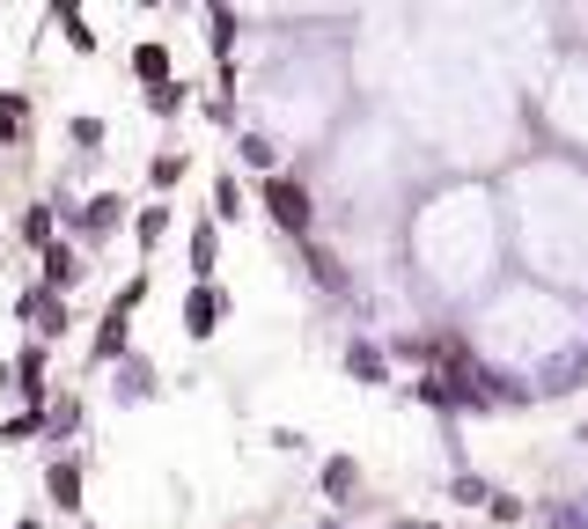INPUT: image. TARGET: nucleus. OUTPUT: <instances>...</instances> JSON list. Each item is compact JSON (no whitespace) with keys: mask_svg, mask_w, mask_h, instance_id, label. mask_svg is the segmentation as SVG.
<instances>
[{"mask_svg":"<svg viewBox=\"0 0 588 529\" xmlns=\"http://www.w3.org/2000/svg\"><path fill=\"white\" fill-rule=\"evenodd\" d=\"M353 479H361V471H353V457H331V463H324V493H331L339 507H346V493H353Z\"/></svg>","mask_w":588,"mask_h":529,"instance_id":"14","label":"nucleus"},{"mask_svg":"<svg viewBox=\"0 0 588 529\" xmlns=\"http://www.w3.org/2000/svg\"><path fill=\"white\" fill-rule=\"evenodd\" d=\"M23 243H37V250L52 243V206H45V199H37V206L23 214Z\"/></svg>","mask_w":588,"mask_h":529,"instance_id":"18","label":"nucleus"},{"mask_svg":"<svg viewBox=\"0 0 588 529\" xmlns=\"http://www.w3.org/2000/svg\"><path fill=\"white\" fill-rule=\"evenodd\" d=\"M346 375H361V383H383V353H375V346H346Z\"/></svg>","mask_w":588,"mask_h":529,"instance_id":"15","label":"nucleus"},{"mask_svg":"<svg viewBox=\"0 0 588 529\" xmlns=\"http://www.w3.org/2000/svg\"><path fill=\"white\" fill-rule=\"evenodd\" d=\"M184 147H155V155H147V184H155V192H177V184H184Z\"/></svg>","mask_w":588,"mask_h":529,"instance_id":"7","label":"nucleus"},{"mask_svg":"<svg viewBox=\"0 0 588 529\" xmlns=\"http://www.w3.org/2000/svg\"><path fill=\"white\" fill-rule=\"evenodd\" d=\"M214 264H220V236L214 228H192V272L199 280H214Z\"/></svg>","mask_w":588,"mask_h":529,"instance_id":"13","label":"nucleus"},{"mask_svg":"<svg viewBox=\"0 0 588 529\" xmlns=\"http://www.w3.org/2000/svg\"><path fill=\"white\" fill-rule=\"evenodd\" d=\"M30 434H37V412H23V419H8V427H0V441H30Z\"/></svg>","mask_w":588,"mask_h":529,"instance_id":"19","label":"nucleus"},{"mask_svg":"<svg viewBox=\"0 0 588 529\" xmlns=\"http://www.w3.org/2000/svg\"><path fill=\"white\" fill-rule=\"evenodd\" d=\"M67 221H74V228H81L89 243H103L111 228H125V199H118V192H97L89 206H81V214H67Z\"/></svg>","mask_w":588,"mask_h":529,"instance_id":"5","label":"nucleus"},{"mask_svg":"<svg viewBox=\"0 0 588 529\" xmlns=\"http://www.w3.org/2000/svg\"><path fill=\"white\" fill-rule=\"evenodd\" d=\"M45 493H52V507H81V463H52L45 471Z\"/></svg>","mask_w":588,"mask_h":529,"instance_id":"8","label":"nucleus"},{"mask_svg":"<svg viewBox=\"0 0 588 529\" xmlns=\"http://www.w3.org/2000/svg\"><path fill=\"white\" fill-rule=\"evenodd\" d=\"M265 214H272V228L280 236H317V192L302 184V177H287V169H272L265 177Z\"/></svg>","mask_w":588,"mask_h":529,"instance_id":"1","label":"nucleus"},{"mask_svg":"<svg viewBox=\"0 0 588 529\" xmlns=\"http://www.w3.org/2000/svg\"><path fill=\"white\" fill-rule=\"evenodd\" d=\"M15 529H37V522H15Z\"/></svg>","mask_w":588,"mask_h":529,"instance_id":"20","label":"nucleus"},{"mask_svg":"<svg viewBox=\"0 0 588 529\" xmlns=\"http://www.w3.org/2000/svg\"><path fill=\"white\" fill-rule=\"evenodd\" d=\"M228 8H236V0H228ZM244 8H258V15H294V8H302V15H324V8H346V0H244Z\"/></svg>","mask_w":588,"mask_h":529,"instance_id":"12","label":"nucleus"},{"mask_svg":"<svg viewBox=\"0 0 588 529\" xmlns=\"http://www.w3.org/2000/svg\"><path fill=\"white\" fill-rule=\"evenodd\" d=\"M133 236H140V250H155V243L170 236V206H147V214L133 221Z\"/></svg>","mask_w":588,"mask_h":529,"instance_id":"16","label":"nucleus"},{"mask_svg":"<svg viewBox=\"0 0 588 529\" xmlns=\"http://www.w3.org/2000/svg\"><path fill=\"white\" fill-rule=\"evenodd\" d=\"M133 74H140L147 89H162V81H177V59L162 45H140V52H133Z\"/></svg>","mask_w":588,"mask_h":529,"instance_id":"9","label":"nucleus"},{"mask_svg":"<svg viewBox=\"0 0 588 529\" xmlns=\"http://www.w3.org/2000/svg\"><path fill=\"white\" fill-rule=\"evenodd\" d=\"M244 214H250V192H244V177H228V169H220V177H214V221H220V228H236Z\"/></svg>","mask_w":588,"mask_h":529,"instance_id":"6","label":"nucleus"},{"mask_svg":"<svg viewBox=\"0 0 588 529\" xmlns=\"http://www.w3.org/2000/svg\"><path fill=\"white\" fill-rule=\"evenodd\" d=\"M45 288L52 294H67V288H81V280H89V250H74V243H45Z\"/></svg>","mask_w":588,"mask_h":529,"instance_id":"4","label":"nucleus"},{"mask_svg":"<svg viewBox=\"0 0 588 529\" xmlns=\"http://www.w3.org/2000/svg\"><path fill=\"white\" fill-rule=\"evenodd\" d=\"M140 302H147V272H133L125 280V294H111V309H103V331H97V346H89V361H118L125 346H133V316H140Z\"/></svg>","mask_w":588,"mask_h":529,"instance_id":"2","label":"nucleus"},{"mask_svg":"<svg viewBox=\"0 0 588 529\" xmlns=\"http://www.w3.org/2000/svg\"><path fill=\"white\" fill-rule=\"evenodd\" d=\"M23 97H0V155H15V147H23Z\"/></svg>","mask_w":588,"mask_h":529,"instance_id":"11","label":"nucleus"},{"mask_svg":"<svg viewBox=\"0 0 588 529\" xmlns=\"http://www.w3.org/2000/svg\"><path fill=\"white\" fill-rule=\"evenodd\" d=\"M236 155H244V162H250V169H280V140H272L265 125H250L244 140H236Z\"/></svg>","mask_w":588,"mask_h":529,"instance_id":"10","label":"nucleus"},{"mask_svg":"<svg viewBox=\"0 0 588 529\" xmlns=\"http://www.w3.org/2000/svg\"><path fill=\"white\" fill-rule=\"evenodd\" d=\"M147 111H155V119H177V111H184V81H162V89H147Z\"/></svg>","mask_w":588,"mask_h":529,"instance_id":"17","label":"nucleus"},{"mask_svg":"<svg viewBox=\"0 0 588 529\" xmlns=\"http://www.w3.org/2000/svg\"><path fill=\"white\" fill-rule=\"evenodd\" d=\"M228 309H236V302H228V294H220L214 280H199V288L184 294V331H192V338H214Z\"/></svg>","mask_w":588,"mask_h":529,"instance_id":"3","label":"nucleus"}]
</instances>
